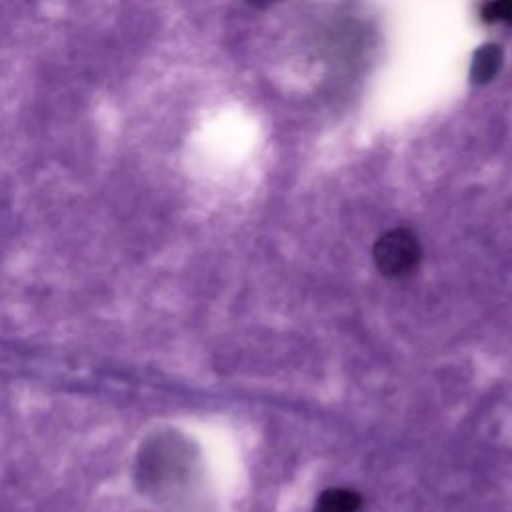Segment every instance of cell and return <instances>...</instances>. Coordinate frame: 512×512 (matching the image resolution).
Listing matches in <instances>:
<instances>
[{
	"instance_id": "obj_5",
	"label": "cell",
	"mask_w": 512,
	"mask_h": 512,
	"mask_svg": "<svg viewBox=\"0 0 512 512\" xmlns=\"http://www.w3.org/2000/svg\"><path fill=\"white\" fill-rule=\"evenodd\" d=\"M272 2H276V0H248V4H252V6H258V8H262V6H268V4H272Z\"/></svg>"
},
{
	"instance_id": "obj_1",
	"label": "cell",
	"mask_w": 512,
	"mask_h": 512,
	"mask_svg": "<svg viewBox=\"0 0 512 512\" xmlns=\"http://www.w3.org/2000/svg\"><path fill=\"white\" fill-rule=\"evenodd\" d=\"M374 264L388 278L410 274L422 258V246L412 230L392 228L384 232L374 244Z\"/></svg>"
},
{
	"instance_id": "obj_3",
	"label": "cell",
	"mask_w": 512,
	"mask_h": 512,
	"mask_svg": "<svg viewBox=\"0 0 512 512\" xmlns=\"http://www.w3.org/2000/svg\"><path fill=\"white\" fill-rule=\"evenodd\" d=\"M362 504L358 492L350 488H330L324 490L314 506V512H356Z\"/></svg>"
},
{
	"instance_id": "obj_2",
	"label": "cell",
	"mask_w": 512,
	"mask_h": 512,
	"mask_svg": "<svg viewBox=\"0 0 512 512\" xmlns=\"http://www.w3.org/2000/svg\"><path fill=\"white\" fill-rule=\"evenodd\" d=\"M502 66V48L498 44H484L476 50L470 68V80L474 84L490 82Z\"/></svg>"
},
{
	"instance_id": "obj_4",
	"label": "cell",
	"mask_w": 512,
	"mask_h": 512,
	"mask_svg": "<svg viewBox=\"0 0 512 512\" xmlns=\"http://www.w3.org/2000/svg\"><path fill=\"white\" fill-rule=\"evenodd\" d=\"M480 18L486 24H494L498 20L512 24V0H486L480 6Z\"/></svg>"
}]
</instances>
